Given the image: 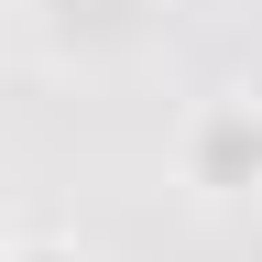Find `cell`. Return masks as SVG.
<instances>
[{
    "label": "cell",
    "mask_w": 262,
    "mask_h": 262,
    "mask_svg": "<svg viewBox=\"0 0 262 262\" xmlns=\"http://www.w3.org/2000/svg\"><path fill=\"white\" fill-rule=\"evenodd\" d=\"M186 175L208 196L262 186V110H251V98H208V110L186 120Z\"/></svg>",
    "instance_id": "obj_1"
},
{
    "label": "cell",
    "mask_w": 262,
    "mask_h": 262,
    "mask_svg": "<svg viewBox=\"0 0 262 262\" xmlns=\"http://www.w3.org/2000/svg\"><path fill=\"white\" fill-rule=\"evenodd\" d=\"M11 262H77V251H55V241H33V251H11Z\"/></svg>",
    "instance_id": "obj_2"
}]
</instances>
